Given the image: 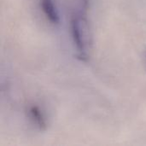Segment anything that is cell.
Here are the masks:
<instances>
[{"label":"cell","mask_w":146,"mask_h":146,"mask_svg":"<svg viewBox=\"0 0 146 146\" xmlns=\"http://www.w3.org/2000/svg\"><path fill=\"white\" fill-rule=\"evenodd\" d=\"M87 3V0H81L80 11L72 16L70 22L72 38L78 50V58L81 61L88 59L87 51L92 44V36L86 18Z\"/></svg>","instance_id":"obj_1"},{"label":"cell","mask_w":146,"mask_h":146,"mask_svg":"<svg viewBox=\"0 0 146 146\" xmlns=\"http://www.w3.org/2000/svg\"><path fill=\"white\" fill-rule=\"evenodd\" d=\"M28 113H29V116L33 123L40 131H44L47 127V122H46L45 116L43 111L39 109V107L36 105L30 106L28 110Z\"/></svg>","instance_id":"obj_2"},{"label":"cell","mask_w":146,"mask_h":146,"mask_svg":"<svg viewBox=\"0 0 146 146\" xmlns=\"http://www.w3.org/2000/svg\"><path fill=\"white\" fill-rule=\"evenodd\" d=\"M145 60H146V51H145Z\"/></svg>","instance_id":"obj_4"},{"label":"cell","mask_w":146,"mask_h":146,"mask_svg":"<svg viewBox=\"0 0 146 146\" xmlns=\"http://www.w3.org/2000/svg\"><path fill=\"white\" fill-rule=\"evenodd\" d=\"M40 3L42 6V10L49 21L52 24H58L60 21V17L53 0H40Z\"/></svg>","instance_id":"obj_3"}]
</instances>
